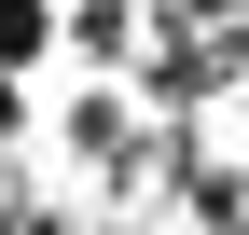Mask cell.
I'll return each mask as SVG.
<instances>
[{
	"instance_id": "cell-1",
	"label": "cell",
	"mask_w": 249,
	"mask_h": 235,
	"mask_svg": "<svg viewBox=\"0 0 249 235\" xmlns=\"http://www.w3.org/2000/svg\"><path fill=\"white\" fill-rule=\"evenodd\" d=\"M42 42H55V0H0V69H42Z\"/></svg>"
}]
</instances>
